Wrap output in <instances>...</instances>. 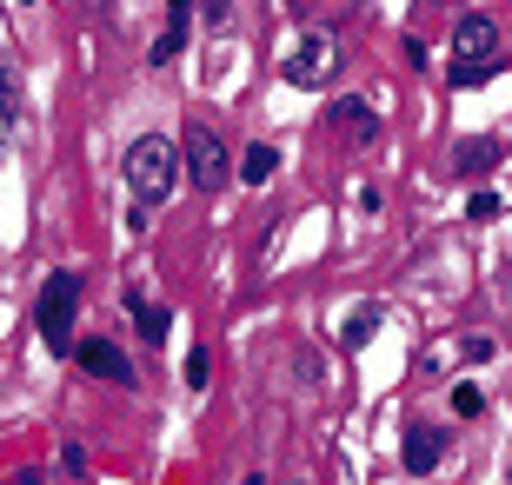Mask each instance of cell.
<instances>
[{"label":"cell","mask_w":512,"mask_h":485,"mask_svg":"<svg viewBox=\"0 0 512 485\" xmlns=\"http://www.w3.org/2000/svg\"><path fill=\"white\" fill-rule=\"evenodd\" d=\"M180 147H173L167 133H140L127 147V187H133V200H147V206H160L173 187H180Z\"/></svg>","instance_id":"cell-1"},{"label":"cell","mask_w":512,"mask_h":485,"mask_svg":"<svg viewBox=\"0 0 512 485\" xmlns=\"http://www.w3.org/2000/svg\"><path fill=\"white\" fill-rule=\"evenodd\" d=\"M74 313H80V273H47L40 306H34V326H40V339H47L54 353L74 346Z\"/></svg>","instance_id":"cell-2"},{"label":"cell","mask_w":512,"mask_h":485,"mask_svg":"<svg viewBox=\"0 0 512 485\" xmlns=\"http://www.w3.org/2000/svg\"><path fill=\"white\" fill-rule=\"evenodd\" d=\"M180 167H187V180L200 193H220V187H227V173H233L227 167V140H220L207 120H193L187 140H180Z\"/></svg>","instance_id":"cell-3"},{"label":"cell","mask_w":512,"mask_h":485,"mask_svg":"<svg viewBox=\"0 0 512 485\" xmlns=\"http://www.w3.org/2000/svg\"><path fill=\"white\" fill-rule=\"evenodd\" d=\"M340 40L326 34V27H313V34L300 40V47H293V60H286V80H293V87H333V80H340Z\"/></svg>","instance_id":"cell-4"},{"label":"cell","mask_w":512,"mask_h":485,"mask_svg":"<svg viewBox=\"0 0 512 485\" xmlns=\"http://www.w3.org/2000/svg\"><path fill=\"white\" fill-rule=\"evenodd\" d=\"M74 359H80V373H87V379H107V386H140V379H133V359L120 353L114 339H80Z\"/></svg>","instance_id":"cell-5"},{"label":"cell","mask_w":512,"mask_h":485,"mask_svg":"<svg viewBox=\"0 0 512 485\" xmlns=\"http://www.w3.org/2000/svg\"><path fill=\"white\" fill-rule=\"evenodd\" d=\"M333 120V133H340L346 147H366V140H380V113L366 107V100H340V107L326 113Z\"/></svg>","instance_id":"cell-6"},{"label":"cell","mask_w":512,"mask_h":485,"mask_svg":"<svg viewBox=\"0 0 512 485\" xmlns=\"http://www.w3.org/2000/svg\"><path fill=\"white\" fill-rule=\"evenodd\" d=\"M187 27H193V0H167V27L153 40V67H167V60L187 47Z\"/></svg>","instance_id":"cell-7"},{"label":"cell","mask_w":512,"mask_h":485,"mask_svg":"<svg viewBox=\"0 0 512 485\" xmlns=\"http://www.w3.org/2000/svg\"><path fill=\"white\" fill-rule=\"evenodd\" d=\"M453 47H459V60H486V54L499 47V27H493L486 14H466V20L453 27Z\"/></svg>","instance_id":"cell-8"},{"label":"cell","mask_w":512,"mask_h":485,"mask_svg":"<svg viewBox=\"0 0 512 485\" xmlns=\"http://www.w3.org/2000/svg\"><path fill=\"white\" fill-rule=\"evenodd\" d=\"M439 452H446V446H439V432L433 426H413V432H406V446H399V459H406V472H433Z\"/></svg>","instance_id":"cell-9"},{"label":"cell","mask_w":512,"mask_h":485,"mask_svg":"<svg viewBox=\"0 0 512 485\" xmlns=\"http://www.w3.org/2000/svg\"><path fill=\"white\" fill-rule=\"evenodd\" d=\"M273 167H280V147H266V140H253V147L240 153V180H247V187H266Z\"/></svg>","instance_id":"cell-10"},{"label":"cell","mask_w":512,"mask_h":485,"mask_svg":"<svg viewBox=\"0 0 512 485\" xmlns=\"http://www.w3.org/2000/svg\"><path fill=\"white\" fill-rule=\"evenodd\" d=\"M133 319H140V339H153V346H160V339H167V306H147V299H133Z\"/></svg>","instance_id":"cell-11"},{"label":"cell","mask_w":512,"mask_h":485,"mask_svg":"<svg viewBox=\"0 0 512 485\" xmlns=\"http://www.w3.org/2000/svg\"><path fill=\"white\" fill-rule=\"evenodd\" d=\"M453 160H459L466 173H473V167H493V160H499V140H459Z\"/></svg>","instance_id":"cell-12"},{"label":"cell","mask_w":512,"mask_h":485,"mask_svg":"<svg viewBox=\"0 0 512 485\" xmlns=\"http://www.w3.org/2000/svg\"><path fill=\"white\" fill-rule=\"evenodd\" d=\"M373 333H380V306H360V313L346 319V346H366Z\"/></svg>","instance_id":"cell-13"},{"label":"cell","mask_w":512,"mask_h":485,"mask_svg":"<svg viewBox=\"0 0 512 485\" xmlns=\"http://www.w3.org/2000/svg\"><path fill=\"white\" fill-rule=\"evenodd\" d=\"M207 379H213V359H207V346H193V353H187V386L207 392Z\"/></svg>","instance_id":"cell-14"},{"label":"cell","mask_w":512,"mask_h":485,"mask_svg":"<svg viewBox=\"0 0 512 485\" xmlns=\"http://www.w3.org/2000/svg\"><path fill=\"white\" fill-rule=\"evenodd\" d=\"M14 113H20V87H0V140L14 133Z\"/></svg>","instance_id":"cell-15"},{"label":"cell","mask_w":512,"mask_h":485,"mask_svg":"<svg viewBox=\"0 0 512 485\" xmlns=\"http://www.w3.org/2000/svg\"><path fill=\"white\" fill-rule=\"evenodd\" d=\"M479 406H486V392H479V386H453V412H466V419H473Z\"/></svg>","instance_id":"cell-16"},{"label":"cell","mask_w":512,"mask_h":485,"mask_svg":"<svg viewBox=\"0 0 512 485\" xmlns=\"http://www.w3.org/2000/svg\"><path fill=\"white\" fill-rule=\"evenodd\" d=\"M493 74V67H486V60H466V67H453V87H479V80Z\"/></svg>","instance_id":"cell-17"},{"label":"cell","mask_w":512,"mask_h":485,"mask_svg":"<svg viewBox=\"0 0 512 485\" xmlns=\"http://www.w3.org/2000/svg\"><path fill=\"white\" fill-rule=\"evenodd\" d=\"M499 206H506V200H499V193H473V206H466V220H493Z\"/></svg>","instance_id":"cell-18"},{"label":"cell","mask_w":512,"mask_h":485,"mask_svg":"<svg viewBox=\"0 0 512 485\" xmlns=\"http://www.w3.org/2000/svg\"><path fill=\"white\" fill-rule=\"evenodd\" d=\"M193 7H200V14H207V27H220V20L233 14V0H193Z\"/></svg>","instance_id":"cell-19"},{"label":"cell","mask_w":512,"mask_h":485,"mask_svg":"<svg viewBox=\"0 0 512 485\" xmlns=\"http://www.w3.org/2000/svg\"><path fill=\"white\" fill-rule=\"evenodd\" d=\"M7 485H47V479H40V472L27 466V472H14V479H7Z\"/></svg>","instance_id":"cell-20"},{"label":"cell","mask_w":512,"mask_h":485,"mask_svg":"<svg viewBox=\"0 0 512 485\" xmlns=\"http://www.w3.org/2000/svg\"><path fill=\"white\" fill-rule=\"evenodd\" d=\"M0 87H14V67H7V54H0Z\"/></svg>","instance_id":"cell-21"},{"label":"cell","mask_w":512,"mask_h":485,"mask_svg":"<svg viewBox=\"0 0 512 485\" xmlns=\"http://www.w3.org/2000/svg\"><path fill=\"white\" fill-rule=\"evenodd\" d=\"M240 485H266V479H260V472H253V479H240Z\"/></svg>","instance_id":"cell-22"}]
</instances>
